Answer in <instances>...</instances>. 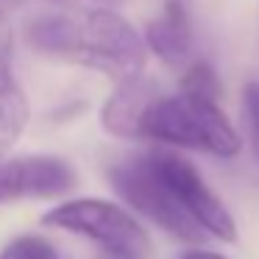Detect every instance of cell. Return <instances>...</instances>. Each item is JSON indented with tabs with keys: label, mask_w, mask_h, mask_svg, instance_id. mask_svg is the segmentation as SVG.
<instances>
[{
	"label": "cell",
	"mask_w": 259,
	"mask_h": 259,
	"mask_svg": "<svg viewBox=\"0 0 259 259\" xmlns=\"http://www.w3.org/2000/svg\"><path fill=\"white\" fill-rule=\"evenodd\" d=\"M142 140L167 148L209 153L218 159H234L242 140L218 101H203L184 92L159 95L142 125Z\"/></svg>",
	"instance_id": "cell-1"
},
{
	"label": "cell",
	"mask_w": 259,
	"mask_h": 259,
	"mask_svg": "<svg viewBox=\"0 0 259 259\" xmlns=\"http://www.w3.org/2000/svg\"><path fill=\"white\" fill-rule=\"evenodd\" d=\"M73 42L64 62H75L112 78L114 84L145 73L148 42L128 20L114 9L73 12Z\"/></svg>",
	"instance_id": "cell-2"
},
{
	"label": "cell",
	"mask_w": 259,
	"mask_h": 259,
	"mask_svg": "<svg viewBox=\"0 0 259 259\" xmlns=\"http://www.w3.org/2000/svg\"><path fill=\"white\" fill-rule=\"evenodd\" d=\"M106 179L131 212L151 220L153 226L167 231L170 237H176L181 242H190V245L209 240V234L187 214V209L179 203V198L173 195L167 181L159 176V170L153 167L148 151L109 164Z\"/></svg>",
	"instance_id": "cell-3"
},
{
	"label": "cell",
	"mask_w": 259,
	"mask_h": 259,
	"mask_svg": "<svg viewBox=\"0 0 259 259\" xmlns=\"http://www.w3.org/2000/svg\"><path fill=\"white\" fill-rule=\"evenodd\" d=\"M42 223L51 229H62L78 234L101 245L109 256L142 259L151 251V240L142 223L123 209L120 203L106 198H73L62 201L42 214Z\"/></svg>",
	"instance_id": "cell-4"
},
{
	"label": "cell",
	"mask_w": 259,
	"mask_h": 259,
	"mask_svg": "<svg viewBox=\"0 0 259 259\" xmlns=\"http://www.w3.org/2000/svg\"><path fill=\"white\" fill-rule=\"evenodd\" d=\"M148 156H151L153 167L159 170V176L167 181L173 195L179 198V203L187 209V214H190L212 240H220V242H234L237 240L234 214L226 209V203L220 201V195L206 184L201 170H198L190 159H184L176 151H148Z\"/></svg>",
	"instance_id": "cell-5"
},
{
	"label": "cell",
	"mask_w": 259,
	"mask_h": 259,
	"mask_svg": "<svg viewBox=\"0 0 259 259\" xmlns=\"http://www.w3.org/2000/svg\"><path fill=\"white\" fill-rule=\"evenodd\" d=\"M78 176L62 156L31 153V156L0 159V203L62 198L75 187Z\"/></svg>",
	"instance_id": "cell-6"
},
{
	"label": "cell",
	"mask_w": 259,
	"mask_h": 259,
	"mask_svg": "<svg viewBox=\"0 0 259 259\" xmlns=\"http://www.w3.org/2000/svg\"><path fill=\"white\" fill-rule=\"evenodd\" d=\"M159 95H162L159 87L145 75L114 84L112 95L106 98L101 109L103 131L117 140H142V125H145V117Z\"/></svg>",
	"instance_id": "cell-7"
},
{
	"label": "cell",
	"mask_w": 259,
	"mask_h": 259,
	"mask_svg": "<svg viewBox=\"0 0 259 259\" xmlns=\"http://www.w3.org/2000/svg\"><path fill=\"white\" fill-rule=\"evenodd\" d=\"M142 36L148 42V51L170 67H184L187 62H192L195 31H192L190 12L181 0H167L156 17L148 20Z\"/></svg>",
	"instance_id": "cell-8"
},
{
	"label": "cell",
	"mask_w": 259,
	"mask_h": 259,
	"mask_svg": "<svg viewBox=\"0 0 259 259\" xmlns=\"http://www.w3.org/2000/svg\"><path fill=\"white\" fill-rule=\"evenodd\" d=\"M28 117V101L12 70V36L0 17V159L23 137Z\"/></svg>",
	"instance_id": "cell-9"
},
{
	"label": "cell",
	"mask_w": 259,
	"mask_h": 259,
	"mask_svg": "<svg viewBox=\"0 0 259 259\" xmlns=\"http://www.w3.org/2000/svg\"><path fill=\"white\" fill-rule=\"evenodd\" d=\"M179 92L192 95V98H203V101H218L220 103L223 84H220L218 70H214L209 62H203V59H192V62H187L184 70H181Z\"/></svg>",
	"instance_id": "cell-10"
},
{
	"label": "cell",
	"mask_w": 259,
	"mask_h": 259,
	"mask_svg": "<svg viewBox=\"0 0 259 259\" xmlns=\"http://www.w3.org/2000/svg\"><path fill=\"white\" fill-rule=\"evenodd\" d=\"M0 259H62V253L45 237L20 234L0 248Z\"/></svg>",
	"instance_id": "cell-11"
},
{
	"label": "cell",
	"mask_w": 259,
	"mask_h": 259,
	"mask_svg": "<svg viewBox=\"0 0 259 259\" xmlns=\"http://www.w3.org/2000/svg\"><path fill=\"white\" fill-rule=\"evenodd\" d=\"M242 114H245L248 137L253 142V151L259 156V81H248L242 87Z\"/></svg>",
	"instance_id": "cell-12"
},
{
	"label": "cell",
	"mask_w": 259,
	"mask_h": 259,
	"mask_svg": "<svg viewBox=\"0 0 259 259\" xmlns=\"http://www.w3.org/2000/svg\"><path fill=\"white\" fill-rule=\"evenodd\" d=\"M59 9H70V12H87V9H114L120 0H48Z\"/></svg>",
	"instance_id": "cell-13"
},
{
	"label": "cell",
	"mask_w": 259,
	"mask_h": 259,
	"mask_svg": "<svg viewBox=\"0 0 259 259\" xmlns=\"http://www.w3.org/2000/svg\"><path fill=\"white\" fill-rule=\"evenodd\" d=\"M179 259H226V256H223V253H218V251H209V248L195 245V248H187V251H181Z\"/></svg>",
	"instance_id": "cell-14"
},
{
	"label": "cell",
	"mask_w": 259,
	"mask_h": 259,
	"mask_svg": "<svg viewBox=\"0 0 259 259\" xmlns=\"http://www.w3.org/2000/svg\"><path fill=\"white\" fill-rule=\"evenodd\" d=\"M112 259H120V256H112Z\"/></svg>",
	"instance_id": "cell-15"
}]
</instances>
